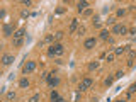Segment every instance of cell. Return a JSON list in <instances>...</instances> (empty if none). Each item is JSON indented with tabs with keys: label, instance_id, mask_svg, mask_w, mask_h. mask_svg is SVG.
I'll return each mask as SVG.
<instances>
[{
	"label": "cell",
	"instance_id": "cell-1",
	"mask_svg": "<svg viewBox=\"0 0 136 102\" xmlns=\"http://www.w3.org/2000/svg\"><path fill=\"white\" fill-rule=\"evenodd\" d=\"M65 53V48H63V44H60V43H55V44L49 46L48 49V56H60V54Z\"/></svg>",
	"mask_w": 136,
	"mask_h": 102
},
{
	"label": "cell",
	"instance_id": "cell-2",
	"mask_svg": "<svg viewBox=\"0 0 136 102\" xmlns=\"http://www.w3.org/2000/svg\"><path fill=\"white\" fill-rule=\"evenodd\" d=\"M128 31H129V29H128L126 26H123V24H116V26L112 27V34H117V36L128 34Z\"/></svg>",
	"mask_w": 136,
	"mask_h": 102
},
{
	"label": "cell",
	"instance_id": "cell-3",
	"mask_svg": "<svg viewBox=\"0 0 136 102\" xmlns=\"http://www.w3.org/2000/svg\"><path fill=\"white\" fill-rule=\"evenodd\" d=\"M36 70V61H27L26 65L22 67V75H27V73H33Z\"/></svg>",
	"mask_w": 136,
	"mask_h": 102
},
{
	"label": "cell",
	"instance_id": "cell-4",
	"mask_svg": "<svg viewBox=\"0 0 136 102\" xmlns=\"http://www.w3.org/2000/svg\"><path fill=\"white\" fill-rule=\"evenodd\" d=\"M92 83H94V80H92L90 76H87V78H83V80H82V82H80V85H78V89H80V90H88V89H90V87H92Z\"/></svg>",
	"mask_w": 136,
	"mask_h": 102
},
{
	"label": "cell",
	"instance_id": "cell-5",
	"mask_svg": "<svg viewBox=\"0 0 136 102\" xmlns=\"http://www.w3.org/2000/svg\"><path fill=\"white\" fill-rule=\"evenodd\" d=\"M95 44H97V39H95V38H88V39H85V41H83V48L85 49L95 48Z\"/></svg>",
	"mask_w": 136,
	"mask_h": 102
},
{
	"label": "cell",
	"instance_id": "cell-6",
	"mask_svg": "<svg viewBox=\"0 0 136 102\" xmlns=\"http://www.w3.org/2000/svg\"><path fill=\"white\" fill-rule=\"evenodd\" d=\"M14 56L12 54H3V58H2V63H3V67H9V65H12L14 63Z\"/></svg>",
	"mask_w": 136,
	"mask_h": 102
},
{
	"label": "cell",
	"instance_id": "cell-7",
	"mask_svg": "<svg viewBox=\"0 0 136 102\" xmlns=\"http://www.w3.org/2000/svg\"><path fill=\"white\" fill-rule=\"evenodd\" d=\"M12 34H14V26L5 24V26H3V36H7V38H9V36H12Z\"/></svg>",
	"mask_w": 136,
	"mask_h": 102
},
{
	"label": "cell",
	"instance_id": "cell-8",
	"mask_svg": "<svg viewBox=\"0 0 136 102\" xmlns=\"http://www.w3.org/2000/svg\"><path fill=\"white\" fill-rule=\"evenodd\" d=\"M46 82H48V85H49V87H56V85L60 83V78H58V76H55V75H51L48 80H46Z\"/></svg>",
	"mask_w": 136,
	"mask_h": 102
},
{
	"label": "cell",
	"instance_id": "cell-9",
	"mask_svg": "<svg viewBox=\"0 0 136 102\" xmlns=\"http://www.w3.org/2000/svg\"><path fill=\"white\" fill-rule=\"evenodd\" d=\"M87 7H88V2H87V0L77 3V10H78V12H85V10H87Z\"/></svg>",
	"mask_w": 136,
	"mask_h": 102
},
{
	"label": "cell",
	"instance_id": "cell-10",
	"mask_svg": "<svg viewBox=\"0 0 136 102\" xmlns=\"http://www.w3.org/2000/svg\"><path fill=\"white\" fill-rule=\"evenodd\" d=\"M24 34H26V29H17L15 32H14V39H22L24 38Z\"/></svg>",
	"mask_w": 136,
	"mask_h": 102
},
{
	"label": "cell",
	"instance_id": "cell-11",
	"mask_svg": "<svg viewBox=\"0 0 136 102\" xmlns=\"http://www.w3.org/2000/svg\"><path fill=\"white\" fill-rule=\"evenodd\" d=\"M49 100H51V102H60V100H61V97H60V94L56 92V90H53L51 95H49Z\"/></svg>",
	"mask_w": 136,
	"mask_h": 102
},
{
	"label": "cell",
	"instance_id": "cell-12",
	"mask_svg": "<svg viewBox=\"0 0 136 102\" xmlns=\"http://www.w3.org/2000/svg\"><path fill=\"white\" fill-rule=\"evenodd\" d=\"M29 85H31V83H29V80H27L26 76L19 80V87H20V89H29Z\"/></svg>",
	"mask_w": 136,
	"mask_h": 102
},
{
	"label": "cell",
	"instance_id": "cell-13",
	"mask_svg": "<svg viewBox=\"0 0 136 102\" xmlns=\"http://www.w3.org/2000/svg\"><path fill=\"white\" fill-rule=\"evenodd\" d=\"M126 51H129V46H121V48H116L114 49V54H123V53H126Z\"/></svg>",
	"mask_w": 136,
	"mask_h": 102
},
{
	"label": "cell",
	"instance_id": "cell-14",
	"mask_svg": "<svg viewBox=\"0 0 136 102\" xmlns=\"http://www.w3.org/2000/svg\"><path fill=\"white\" fill-rule=\"evenodd\" d=\"M77 29H78V21H77V19H73V21H71V24H70V29H68V32L71 34V32H75Z\"/></svg>",
	"mask_w": 136,
	"mask_h": 102
},
{
	"label": "cell",
	"instance_id": "cell-15",
	"mask_svg": "<svg viewBox=\"0 0 136 102\" xmlns=\"http://www.w3.org/2000/svg\"><path fill=\"white\" fill-rule=\"evenodd\" d=\"M134 92H136V83H131V85H129V89H128V95H126V97L129 99V97L133 95Z\"/></svg>",
	"mask_w": 136,
	"mask_h": 102
},
{
	"label": "cell",
	"instance_id": "cell-16",
	"mask_svg": "<svg viewBox=\"0 0 136 102\" xmlns=\"http://www.w3.org/2000/svg\"><path fill=\"white\" fill-rule=\"evenodd\" d=\"M99 38H101L102 41H109V31H101Z\"/></svg>",
	"mask_w": 136,
	"mask_h": 102
},
{
	"label": "cell",
	"instance_id": "cell-17",
	"mask_svg": "<svg viewBox=\"0 0 136 102\" xmlns=\"http://www.w3.org/2000/svg\"><path fill=\"white\" fill-rule=\"evenodd\" d=\"M114 80H116V76H107V78L104 80V85H106V87L112 85V83H114Z\"/></svg>",
	"mask_w": 136,
	"mask_h": 102
},
{
	"label": "cell",
	"instance_id": "cell-18",
	"mask_svg": "<svg viewBox=\"0 0 136 102\" xmlns=\"http://www.w3.org/2000/svg\"><path fill=\"white\" fill-rule=\"evenodd\" d=\"M99 68V61H92V63H88V72H94Z\"/></svg>",
	"mask_w": 136,
	"mask_h": 102
},
{
	"label": "cell",
	"instance_id": "cell-19",
	"mask_svg": "<svg viewBox=\"0 0 136 102\" xmlns=\"http://www.w3.org/2000/svg\"><path fill=\"white\" fill-rule=\"evenodd\" d=\"M134 58H136V51L129 49V51H128V60H134Z\"/></svg>",
	"mask_w": 136,
	"mask_h": 102
},
{
	"label": "cell",
	"instance_id": "cell-20",
	"mask_svg": "<svg viewBox=\"0 0 136 102\" xmlns=\"http://www.w3.org/2000/svg\"><path fill=\"white\" fill-rule=\"evenodd\" d=\"M22 43H24V39H14V48H19V46H22Z\"/></svg>",
	"mask_w": 136,
	"mask_h": 102
},
{
	"label": "cell",
	"instance_id": "cell-21",
	"mask_svg": "<svg viewBox=\"0 0 136 102\" xmlns=\"http://www.w3.org/2000/svg\"><path fill=\"white\" fill-rule=\"evenodd\" d=\"M106 22H107V26H112V27H114V26H116V17H109Z\"/></svg>",
	"mask_w": 136,
	"mask_h": 102
},
{
	"label": "cell",
	"instance_id": "cell-22",
	"mask_svg": "<svg viewBox=\"0 0 136 102\" xmlns=\"http://www.w3.org/2000/svg\"><path fill=\"white\" fill-rule=\"evenodd\" d=\"M12 99H15V92L10 90V92H7V100H12Z\"/></svg>",
	"mask_w": 136,
	"mask_h": 102
},
{
	"label": "cell",
	"instance_id": "cell-23",
	"mask_svg": "<svg viewBox=\"0 0 136 102\" xmlns=\"http://www.w3.org/2000/svg\"><path fill=\"white\" fill-rule=\"evenodd\" d=\"M39 99H41V95H39V94H34V95L29 99V102H39Z\"/></svg>",
	"mask_w": 136,
	"mask_h": 102
},
{
	"label": "cell",
	"instance_id": "cell-24",
	"mask_svg": "<svg viewBox=\"0 0 136 102\" xmlns=\"http://www.w3.org/2000/svg\"><path fill=\"white\" fill-rule=\"evenodd\" d=\"M63 36H65V32H63V31H58V32L55 34V39H56V41H60V39H61Z\"/></svg>",
	"mask_w": 136,
	"mask_h": 102
},
{
	"label": "cell",
	"instance_id": "cell-25",
	"mask_svg": "<svg viewBox=\"0 0 136 102\" xmlns=\"http://www.w3.org/2000/svg\"><path fill=\"white\" fill-rule=\"evenodd\" d=\"M126 16V10L124 9H117V17H124Z\"/></svg>",
	"mask_w": 136,
	"mask_h": 102
},
{
	"label": "cell",
	"instance_id": "cell-26",
	"mask_svg": "<svg viewBox=\"0 0 136 102\" xmlns=\"http://www.w3.org/2000/svg\"><path fill=\"white\" fill-rule=\"evenodd\" d=\"M31 14L27 12V10H22V12H20V17H22V19H26V17H29Z\"/></svg>",
	"mask_w": 136,
	"mask_h": 102
},
{
	"label": "cell",
	"instance_id": "cell-27",
	"mask_svg": "<svg viewBox=\"0 0 136 102\" xmlns=\"http://www.w3.org/2000/svg\"><path fill=\"white\" fill-rule=\"evenodd\" d=\"M53 39H55V36H53V34H48V36H46V39H44V41H46V43H51Z\"/></svg>",
	"mask_w": 136,
	"mask_h": 102
},
{
	"label": "cell",
	"instance_id": "cell-28",
	"mask_svg": "<svg viewBox=\"0 0 136 102\" xmlns=\"http://www.w3.org/2000/svg\"><path fill=\"white\" fill-rule=\"evenodd\" d=\"M114 76H116V78H123V76H124V72H123V70H119V72H117V73L114 75Z\"/></svg>",
	"mask_w": 136,
	"mask_h": 102
},
{
	"label": "cell",
	"instance_id": "cell-29",
	"mask_svg": "<svg viewBox=\"0 0 136 102\" xmlns=\"http://www.w3.org/2000/svg\"><path fill=\"white\" fill-rule=\"evenodd\" d=\"M77 32H78V34H85V27H78Z\"/></svg>",
	"mask_w": 136,
	"mask_h": 102
},
{
	"label": "cell",
	"instance_id": "cell-30",
	"mask_svg": "<svg viewBox=\"0 0 136 102\" xmlns=\"http://www.w3.org/2000/svg\"><path fill=\"white\" fill-rule=\"evenodd\" d=\"M128 34H136V27H131L129 31H128Z\"/></svg>",
	"mask_w": 136,
	"mask_h": 102
},
{
	"label": "cell",
	"instance_id": "cell-31",
	"mask_svg": "<svg viewBox=\"0 0 136 102\" xmlns=\"http://www.w3.org/2000/svg\"><path fill=\"white\" fill-rule=\"evenodd\" d=\"M22 3H24V5H27V7H29V5H33V2H31V0H24Z\"/></svg>",
	"mask_w": 136,
	"mask_h": 102
},
{
	"label": "cell",
	"instance_id": "cell-32",
	"mask_svg": "<svg viewBox=\"0 0 136 102\" xmlns=\"http://www.w3.org/2000/svg\"><path fill=\"white\" fill-rule=\"evenodd\" d=\"M83 14H85V16H87V17H88V16H92V10H90V9H87V10H85V12H83Z\"/></svg>",
	"mask_w": 136,
	"mask_h": 102
},
{
	"label": "cell",
	"instance_id": "cell-33",
	"mask_svg": "<svg viewBox=\"0 0 136 102\" xmlns=\"http://www.w3.org/2000/svg\"><path fill=\"white\" fill-rule=\"evenodd\" d=\"M114 60V54H107V61H112Z\"/></svg>",
	"mask_w": 136,
	"mask_h": 102
},
{
	"label": "cell",
	"instance_id": "cell-34",
	"mask_svg": "<svg viewBox=\"0 0 136 102\" xmlns=\"http://www.w3.org/2000/svg\"><path fill=\"white\" fill-rule=\"evenodd\" d=\"M63 12H65V9H63V7H60V9L56 10V14H63Z\"/></svg>",
	"mask_w": 136,
	"mask_h": 102
},
{
	"label": "cell",
	"instance_id": "cell-35",
	"mask_svg": "<svg viewBox=\"0 0 136 102\" xmlns=\"http://www.w3.org/2000/svg\"><path fill=\"white\" fill-rule=\"evenodd\" d=\"M116 102H126V100H123V99H117Z\"/></svg>",
	"mask_w": 136,
	"mask_h": 102
},
{
	"label": "cell",
	"instance_id": "cell-36",
	"mask_svg": "<svg viewBox=\"0 0 136 102\" xmlns=\"http://www.w3.org/2000/svg\"><path fill=\"white\" fill-rule=\"evenodd\" d=\"M60 102H68V100H65V99H61V100H60Z\"/></svg>",
	"mask_w": 136,
	"mask_h": 102
},
{
	"label": "cell",
	"instance_id": "cell-37",
	"mask_svg": "<svg viewBox=\"0 0 136 102\" xmlns=\"http://www.w3.org/2000/svg\"><path fill=\"white\" fill-rule=\"evenodd\" d=\"M3 102H9V100H3Z\"/></svg>",
	"mask_w": 136,
	"mask_h": 102
}]
</instances>
